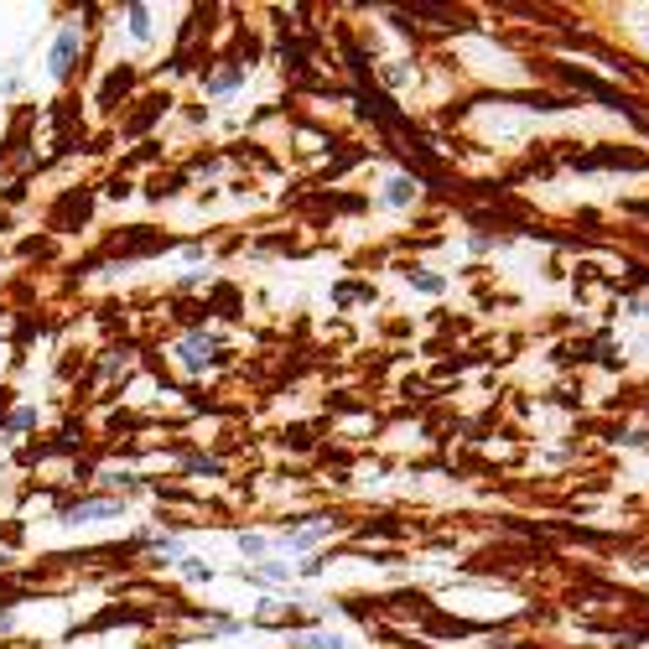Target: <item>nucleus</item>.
<instances>
[{"instance_id": "1", "label": "nucleus", "mask_w": 649, "mask_h": 649, "mask_svg": "<svg viewBox=\"0 0 649 649\" xmlns=\"http://www.w3.org/2000/svg\"><path fill=\"white\" fill-rule=\"evenodd\" d=\"M73 68H78V32H73V26H63V32L52 37V58H47V73H52V78L63 84Z\"/></svg>"}, {"instance_id": "2", "label": "nucleus", "mask_w": 649, "mask_h": 649, "mask_svg": "<svg viewBox=\"0 0 649 649\" xmlns=\"http://www.w3.org/2000/svg\"><path fill=\"white\" fill-rule=\"evenodd\" d=\"M177 353H183V364H187V370H203V364L213 359L209 338H183V348H177Z\"/></svg>"}, {"instance_id": "3", "label": "nucleus", "mask_w": 649, "mask_h": 649, "mask_svg": "<svg viewBox=\"0 0 649 649\" xmlns=\"http://www.w3.org/2000/svg\"><path fill=\"white\" fill-rule=\"evenodd\" d=\"M110 514H115V504L99 499V504H78V510H68L63 520H68V525H84V520H110Z\"/></svg>"}, {"instance_id": "4", "label": "nucleus", "mask_w": 649, "mask_h": 649, "mask_svg": "<svg viewBox=\"0 0 649 649\" xmlns=\"http://www.w3.org/2000/svg\"><path fill=\"white\" fill-rule=\"evenodd\" d=\"M239 84H245V73H239V68H224V73H219V78L209 84V93H219V99H229V93L239 89Z\"/></svg>"}, {"instance_id": "5", "label": "nucleus", "mask_w": 649, "mask_h": 649, "mask_svg": "<svg viewBox=\"0 0 649 649\" xmlns=\"http://www.w3.org/2000/svg\"><path fill=\"white\" fill-rule=\"evenodd\" d=\"M385 198H390L395 209H400V203H411V198H416V183H405V177H395V183H390V192H385Z\"/></svg>"}, {"instance_id": "6", "label": "nucleus", "mask_w": 649, "mask_h": 649, "mask_svg": "<svg viewBox=\"0 0 649 649\" xmlns=\"http://www.w3.org/2000/svg\"><path fill=\"white\" fill-rule=\"evenodd\" d=\"M130 32H136L140 42L151 37V16H146V5H130Z\"/></svg>"}, {"instance_id": "7", "label": "nucleus", "mask_w": 649, "mask_h": 649, "mask_svg": "<svg viewBox=\"0 0 649 649\" xmlns=\"http://www.w3.org/2000/svg\"><path fill=\"white\" fill-rule=\"evenodd\" d=\"M353 297H359V302H370V286H353V280H344V286H338V302L353 307Z\"/></svg>"}, {"instance_id": "8", "label": "nucleus", "mask_w": 649, "mask_h": 649, "mask_svg": "<svg viewBox=\"0 0 649 649\" xmlns=\"http://www.w3.org/2000/svg\"><path fill=\"white\" fill-rule=\"evenodd\" d=\"M32 426H37V416H32V411H16V416L5 421V432H32Z\"/></svg>"}, {"instance_id": "9", "label": "nucleus", "mask_w": 649, "mask_h": 649, "mask_svg": "<svg viewBox=\"0 0 649 649\" xmlns=\"http://www.w3.org/2000/svg\"><path fill=\"white\" fill-rule=\"evenodd\" d=\"M411 280H416L421 291H441V276H432V271H411Z\"/></svg>"}, {"instance_id": "10", "label": "nucleus", "mask_w": 649, "mask_h": 649, "mask_svg": "<svg viewBox=\"0 0 649 649\" xmlns=\"http://www.w3.org/2000/svg\"><path fill=\"white\" fill-rule=\"evenodd\" d=\"M183 577L187 582H209V566H203V561H183Z\"/></svg>"}, {"instance_id": "11", "label": "nucleus", "mask_w": 649, "mask_h": 649, "mask_svg": "<svg viewBox=\"0 0 649 649\" xmlns=\"http://www.w3.org/2000/svg\"><path fill=\"white\" fill-rule=\"evenodd\" d=\"M307 645H312V649H344V639H338V634H312Z\"/></svg>"}, {"instance_id": "12", "label": "nucleus", "mask_w": 649, "mask_h": 649, "mask_svg": "<svg viewBox=\"0 0 649 649\" xmlns=\"http://www.w3.org/2000/svg\"><path fill=\"white\" fill-rule=\"evenodd\" d=\"M260 546H265L260 535H239V551H245V557H260Z\"/></svg>"}]
</instances>
